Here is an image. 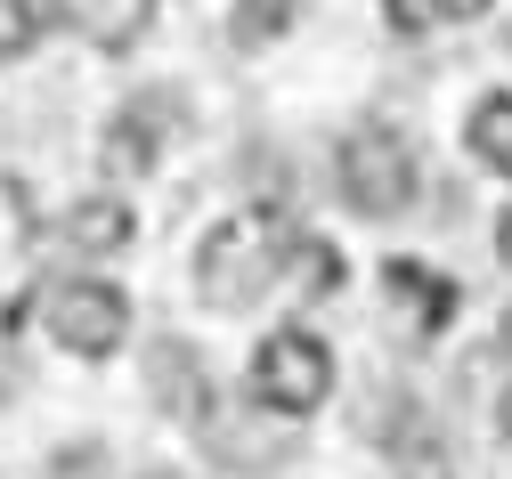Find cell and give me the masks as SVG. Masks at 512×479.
Instances as JSON below:
<instances>
[{
	"label": "cell",
	"mask_w": 512,
	"mask_h": 479,
	"mask_svg": "<svg viewBox=\"0 0 512 479\" xmlns=\"http://www.w3.org/2000/svg\"><path fill=\"white\" fill-rule=\"evenodd\" d=\"M504 350H512V309H504Z\"/></svg>",
	"instance_id": "ac0fdd59"
},
{
	"label": "cell",
	"mask_w": 512,
	"mask_h": 479,
	"mask_svg": "<svg viewBox=\"0 0 512 479\" xmlns=\"http://www.w3.org/2000/svg\"><path fill=\"white\" fill-rule=\"evenodd\" d=\"M496 252H504V268H512V203H504V220H496Z\"/></svg>",
	"instance_id": "2e32d148"
},
{
	"label": "cell",
	"mask_w": 512,
	"mask_h": 479,
	"mask_svg": "<svg viewBox=\"0 0 512 479\" xmlns=\"http://www.w3.org/2000/svg\"><path fill=\"white\" fill-rule=\"evenodd\" d=\"M131 228H139V212H131L122 195H82V203H66V220H57V236H66L74 252H90V260L122 252V244H131Z\"/></svg>",
	"instance_id": "8992f818"
},
{
	"label": "cell",
	"mask_w": 512,
	"mask_h": 479,
	"mask_svg": "<svg viewBox=\"0 0 512 479\" xmlns=\"http://www.w3.org/2000/svg\"><path fill=\"white\" fill-rule=\"evenodd\" d=\"M382 285H391V301H399L423 333H439L447 317H456V285H447L439 268H423V260H382Z\"/></svg>",
	"instance_id": "ba28073f"
},
{
	"label": "cell",
	"mask_w": 512,
	"mask_h": 479,
	"mask_svg": "<svg viewBox=\"0 0 512 479\" xmlns=\"http://www.w3.org/2000/svg\"><path fill=\"white\" fill-rule=\"evenodd\" d=\"M155 398L171 406L179 423H204L212 431V382H204V366H196L187 341H155Z\"/></svg>",
	"instance_id": "52a82bcc"
},
{
	"label": "cell",
	"mask_w": 512,
	"mask_h": 479,
	"mask_svg": "<svg viewBox=\"0 0 512 479\" xmlns=\"http://www.w3.org/2000/svg\"><path fill=\"white\" fill-rule=\"evenodd\" d=\"M244 390H252L261 415H285V423H293V415H317L326 390H334V350H326L309 325H277V333L252 341Z\"/></svg>",
	"instance_id": "7a4b0ae2"
},
{
	"label": "cell",
	"mask_w": 512,
	"mask_h": 479,
	"mask_svg": "<svg viewBox=\"0 0 512 479\" xmlns=\"http://www.w3.org/2000/svg\"><path fill=\"white\" fill-rule=\"evenodd\" d=\"M41 325H49V341L66 358H106V350H122V333H131V301L106 277H66V285H49Z\"/></svg>",
	"instance_id": "277c9868"
},
{
	"label": "cell",
	"mask_w": 512,
	"mask_h": 479,
	"mask_svg": "<svg viewBox=\"0 0 512 479\" xmlns=\"http://www.w3.org/2000/svg\"><path fill=\"white\" fill-rule=\"evenodd\" d=\"M163 139H171V114H163V106H155V114H147V106H122L98 155H106L114 179H147V171L163 163Z\"/></svg>",
	"instance_id": "5b68a950"
},
{
	"label": "cell",
	"mask_w": 512,
	"mask_h": 479,
	"mask_svg": "<svg viewBox=\"0 0 512 479\" xmlns=\"http://www.w3.org/2000/svg\"><path fill=\"white\" fill-rule=\"evenodd\" d=\"M285 25H293V0H236V17H228L236 49H269Z\"/></svg>",
	"instance_id": "4fadbf2b"
},
{
	"label": "cell",
	"mask_w": 512,
	"mask_h": 479,
	"mask_svg": "<svg viewBox=\"0 0 512 479\" xmlns=\"http://www.w3.org/2000/svg\"><path fill=\"white\" fill-rule=\"evenodd\" d=\"M480 9H496V0H439V17H480Z\"/></svg>",
	"instance_id": "9a60e30c"
},
{
	"label": "cell",
	"mask_w": 512,
	"mask_h": 479,
	"mask_svg": "<svg viewBox=\"0 0 512 479\" xmlns=\"http://www.w3.org/2000/svg\"><path fill=\"white\" fill-rule=\"evenodd\" d=\"M334 179H342V203H350V212L391 220V212H407V203H415V147L399 139L391 122H358L350 139H342Z\"/></svg>",
	"instance_id": "3957f363"
},
{
	"label": "cell",
	"mask_w": 512,
	"mask_h": 479,
	"mask_svg": "<svg viewBox=\"0 0 512 479\" xmlns=\"http://www.w3.org/2000/svg\"><path fill=\"white\" fill-rule=\"evenodd\" d=\"M382 17H391V33H407V41H415V33H431V25H439V0H382Z\"/></svg>",
	"instance_id": "5bb4252c"
},
{
	"label": "cell",
	"mask_w": 512,
	"mask_h": 479,
	"mask_svg": "<svg viewBox=\"0 0 512 479\" xmlns=\"http://www.w3.org/2000/svg\"><path fill=\"white\" fill-rule=\"evenodd\" d=\"M464 147H472V163H488L496 179H512V90H488V98L472 106Z\"/></svg>",
	"instance_id": "9c48e42d"
},
{
	"label": "cell",
	"mask_w": 512,
	"mask_h": 479,
	"mask_svg": "<svg viewBox=\"0 0 512 479\" xmlns=\"http://www.w3.org/2000/svg\"><path fill=\"white\" fill-rule=\"evenodd\" d=\"M285 285H293L301 301L342 293V252H334V244H317V236H293V252H285Z\"/></svg>",
	"instance_id": "8fae6325"
},
{
	"label": "cell",
	"mask_w": 512,
	"mask_h": 479,
	"mask_svg": "<svg viewBox=\"0 0 512 479\" xmlns=\"http://www.w3.org/2000/svg\"><path fill=\"white\" fill-rule=\"evenodd\" d=\"M57 9H66L98 49H122L131 33H147V9H155V0H57Z\"/></svg>",
	"instance_id": "30bf717a"
},
{
	"label": "cell",
	"mask_w": 512,
	"mask_h": 479,
	"mask_svg": "<svg viewBox=\"0 0 512 479\" xmlns=\"http://www.w3.org/2000/svg\"><path fill=\"white\" fill-rule=\"evenodd\" d=\"M496 423H504V447H512V390H504V406H496Z\"/></svg>",
	"instance_id": "e0dca14e"
},
{
	"label": "cell",
	"mask_w": 512,
	"mask_h": 479,
	"mask_svg": "<svg viewBox=\"0 0 512 479\" xmlns=\"http://www.w3.org/2000/svg\"><path fill=\"white\" fill-rule=\"evenodd\" d=\"M293 220L277 212H228L204 252H196V293L212 309H244V301H261L269 285H285V252H293Z\"/></svg>",
	"instance_id": "6da1fadb"
},
{
	"label": "cell",
	"mask_w": 512,
	"mask_h": 479,
	"mask_svg": "<svg viewBox=\"0 0 512 479\" xmlns=\"http://www.w3.org/2000/svg\"><path fill=\"white\" fill-rule=\"evenodd\" d=\"M57 25V0H0V57H25Z\"/></svg>",
	"instance_id": "7c38bea8"
}]
</instances>
